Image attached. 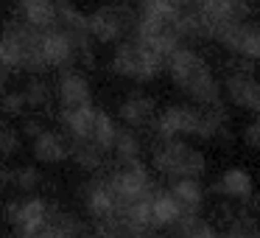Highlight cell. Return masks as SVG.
<instances>
[{"instance_id": "obj_9", "label": "cell", "mask_w": 260, "mask_h": 238, "mask_svg": "<svg viewBox=\"0 0 260 238\" xmlns=\"http://www.w3.org/2000/svg\"><path fill=\"white\" fill-rule=\"evenodd\" d=\"M81 196H84V207L92 216V221H104L118 216V202H115V193L109 188L107 176H95L81 188Z\"/></svg>"}, {"instance_id": "obj_26", "label": "cell", "mask_w": 260, "mask_h": 238, "mask_svg": "<svg viewBox=\"0 0 260 238\" xmlns=\"http://www.w3.org/2000/svg\"><path fill=\"white\" fill-rule=\"evenodd\" d=\"M20 152V135L17 129H12V126H0V157H12V154Z\"/></svg>"}, {"instance_id": "obj_2", "label": "cell", "mask_w": 260, "mask_h": 238, "mask_svg": "<svg viewBox=\"0 0 260 238\" xmlns=\"http://www.w3.org/2000/svg\"><path fill=\"white\" fill-rule=\"evenodd\" d=\"M154 171H159L168 180L179 176H202L207 171V157L199 148L187 146L182 137H157L151 148Z\"/></svg>"}, {"instance_id": "obj_7", "label": "cell", "mask_w": 260, "mask_h": 238, "mask_svg": "<svg viewBox=\"0 0 260 238\" xmlns=\"http://www.w3.org/2000/svg\"><path fill=\"white\" fill-rule=\"evenodd\" d=\"M42 56H45L48 68L68 70V68H73L76 59H79V48H76L73 37H70L62 25H53V28L42 31Z\"/></svg>"}, {"instance_id": "obj_28", "label": "cell", "mask_w": 260, "mask_h": 238, "mask_svg": "<svg viewBox=\"0 0 260 238\" xmlns=\"http://www.w3.org/2000/svg\"><path fill=\"white\" fill-rule=\"evenodd\" d=\"M241 140L246 143V148H252V152H260V115H257L254 121H249L246 126H243Z\"/></svg>"}, {"instance_id": "obj_3", "label": "cell", "mask_w": 260, "mask_h": 238, "mask_svg": "<svg viewBox=\"0 0 260 238\" xmlns=\"http://www.w3.org/2000/svg\"><path fill=\"white\" fill-rule=\"evenodd\" d=\"M165 59L159 56V53H154L148 45H143L140 40H120L118 48H115L112 53V62H109V68H112V73L123 76V79H132V81H151L157 79L159 73L165 70Z\"/></svg>"}, {"instance_id": "obj_10", "label": "cell", "mask_w": 260, "mask_h": 238, "mask_svg": "<svg viewBox=\"0 0 260 238\" xmlns=\"http://www.w3.org/2000/svg\"><path fill=\"white\" fill-rule=\"evenodd\" d=\"M56 98L62 107H84V104H92V90H90L87 76L76 68L62 70V76L56 81Z\"/></svg>"}, {"instance_id": "obj_1", "label": "cell", "mask_w": 260, "mask_h": 238, "mask_svg": "<svg viewBox=\"0 0 260 238\" xmlns=\"http://www.w3.org/2000/svg\"><path fill=\"white\" fill-rule=\"evenodd\" d=\"M165 70H168L171 81H174L196 107H213V104L224 101V87H221V81L213 76L207 59L199 51H193L190 45L176 48L168 56Z\"/></svg>"}, {"instance_id": "obj_20", "label": "cell", "mask_w": 260, "mask_h": 238, "mask_svg": "<svg viewBox=\"0 0 260 238\" xmlns=\"http://www.w3.org/2000/svg\"><path fill=\"white\" fill-rule=\"evenodd\" d=\"M140 137H137V129H132V126H120L118 129V137H115V160H118V165L123 163H135V160H140Z\"/></svg>"}, {"instance_id": "obj_15", "label": "cell", "mask_w": 260, "mask_h": 238, "mask_svg": "<svg viewBox=\"0 0 260 238\" xmlns=\"http://www.w3.org/2000/svg\"><path fill=\"white\" fill-rule=\"evenodd\" d=\"M95 115L98 109L92 104L84 107H62L59 109V121H62L64 132H68L73 140H92V132H95Z\"/></svg>"}, {"instance_id": "obj_18", "label": "cell", "mask_w": 260, "mask_h": 238, "mask_svg": "<svg viewBox=\"0 0 260 238\" xmlns=\"http://www.w3.org/2000/svg\"><path fill=\"white\" fill-rule=\"evenodd\" d=\"M171 191H174V196L185 207V213H202V204H204L202 176H179V180H171Z\"/></svg>"}, {"instance_id": "obj_8", "label": "cell", "mask_w": 260, "mask_h": 238, "mask_svg": "<svg viewBox=\"0 0 260 238\" xmlns=\"http://www.w3.org/2000/svg\"><path fill=\"white\" fill-rule=\"evenodd\" d=\"M224 93L235 107L246 109L252 115H260V81L252 73L230 70V76L224 81Z\"/></svg>"}, {"instance_id": "obj_21", "label": "cell", "mask_w": 260, "mask_h": 238, "mask_svg": "<svg viewBox=\"0 0 260 238\" xmlns=\"http://www.w3.org/2000/svg\"><path fill=\"white\" fill-rule=\"evenodd\" d=\"M221 238H260V224H257V219H254V213L241 210V213L224 227Z\"/></svg>"}, {"instance_id": "obj_23", "label": "cell", "mask_w": 260, "mask_h": 238, "mask_svg": "<svg viewBox=\"0 0 260 238\" xmlns=\"http://www.w3.org/2000/svg\"><path fill=\"white\" fill-rule=\"evenodd\" d=\"M23 93L28 98V107H34V109H48V104H51V87H48V81L37 79V76L25 84Z\"/></svg>"}, {"instance_id": "obj_24", "label": "cell", "mask_w": 260, "mask_h": 238, "mask_svg": "<svg viewBox=\"0 0 260 238\" xmlns=\"http://www.w3.org/2000/svg\"><path fill=\"white\" fill-rule=\"evenodd\" d=\"M235 56H246V59L260 62V23H246V34H243L241 51Z\"/></svg>"}, {"instance_id": "obj_31", "label": "cell", "mask_w": 260, "mask_h": 238, "mask_svg": "<svg viewBox=\"0 0 260 238\" xmlns=\"http://www.w3.org/2000/svg\"><path fill=\"white\" fill-rule=\"evenodd\" d=\"M123 3H140V0H123Z\"/></svg>"}, {"instance_id": "obj_22", "label": "cell", "mask_w": 260, "mask_h": 238, "mask_svg": "<svg viewBox=\"0 0 260 238\" xmlns=\"http://www.w3.org/2000/svg\"><path fill=\"white\" fill-rule=\"evenodd\" d=\"M118 129H120V126L115 124V118H112V115H109V112H104V109H98V115H95V132H92V140H95L101 148L112 152V148H115V137H118Z\"/></svg>"}, {"instance_id": "obj_4", "label": "cell", "mask_w": 260, "mask_h": 238, "mask_svg": "<svg viewBox=\"0 0 260 238\" xmlns=\"http://www.w3.org/2000/svg\"><path fill=\"white\" fill-rule=\"evenodd\" d=\"M107 182L115 193V202H118V213L123 207L135 202H143V199H151V193L157 191L151 180V171L143 165V160H135V163H123L115 171L107 174Z\"/></svg>"}, {"instance_id": "obj_13", "label": "cell", "mask_w": 260, "mask_h": 238, "mask_svg": "<svg viewBox=\"0 0 260 238\" xmlns=\"http://www.w3.org/2000/svg\"><path fill=\"white\" fill-rule=\"evenodd\" d=\"M196 137L202 140H232L230 132V115H226L224 101L213 107H199V129Z\"/></svg>"}, {"instance_id": "obj_5", "label": "cell", "mask_w": 260, "mask_h": 238, "mask_svg": "<svg viewBox=\"0 0 260 238\" xmlns=\"http://www.w3.org/2000/svg\"><path fill=\"white\" fill-rule=\"evenodd\" d=\"M137 28V12L132 9V3H109L101 6L90 14V34L95 42H120L123 37L135 34Z\"/></svg>"}, {"instance_id": "obj_6", "label": "cell", "mask_w": 260, "mask_h": 238, "mask_svg": "<svg viewBox=\"0 0 260 238\" xmlns=\"http://www.w3.org/2000/svg\"><path fill=\"white\" fill-rule=\"evenodd\" d=\"M154 135L157 137H187L199 129V107L187 104H171L154 121Z\"/></svg>"}, {"instance_id": "obj_14", "label": "cell", "mask_w": 260, "mask_h": 238, "mask_svg": "<svg viewBox=\"0 0 260 238\" xmlns=\"http://www.w3.org/2000/svg\"><path fill=\"white\" fill-rule=\"evenodd\" d=\"M73 152V143H70V135L68 132H53V129H45L42 135L34 137V157L40 163H48V165H56L62 160L70 157Z\"/></svg>"}, {"instance_id": "obj_25", "label": "cell", "mask_w": 260, "mask_h": 238, "mask_svg": "<svg viewBox=\"0 0 260 238\" xmlns=\"http://www.w3.org/2000/svg\"><path fill=\"white\" fill-rule=\"evenodd\" d=\"M40 182H42L40 171L31 168V165H25V168L14 171V182H12V185L17 188V191H23V193H34L37 188H40Z\"/></svg>"}, {"instance_id": "obj_30", "label": "cell", "mask_w": 260, "mask_h": 238, "mask_svg": "<svg viewBox=\"0 0 260 238\" xmlns=\"http://www.w3.org/2000/svg\"><path fill=\"white\" fill-rule=\"evenodd\" d=\"M243 210H249V213H254V216H260V191H254L252 196L243 202Z\"/></svg>"}, {"instance_id": "obj_11", "label": "cell", "mask_w": 260, "mask_h": 238, "mask_svg": "<svg viewBox=\"0 0 260 238\" xmlns=\"http://www.w3.org/2000/svg\"><path fill=\"white\" fill-rule=\"evenodd\" d=\"M118 115H120V121H123L126 126H132V129H151L159 112H157L154 98L143 96V93H132V96L123 98Z\"/></svg>"}, {"instance_id": "obj_29", "label": "cell", "mask_w": 260, "mask_h": 238, "mask_svg": "<svg viewBox=\"0 0 260 238\" xmlns=\"http://www.w3.org/2000/svg\"><path fill=\"white\" fill-rule=\"evenodd\" d=\"M23 132L31 137V140H34L37 135H42V132H45V126H42V121H40V118H28V121L23 124Z\"/></svg>"}, {"instance_id": "obj_12", "label": "cell", "mask_w": 260, "mask_h": 238, "mask_svg": "<svg viewBox=\"0 0 260 238\" xmlns=\"http://www.w3.org/2000/svg\"><path fill=\"white\" fill-rule=\"evenodd\" d=\"M151 219L157 230H174L185 219V207L179 204L171 188H157L151 193Z\"/></svg>"}, {"instance_id": "obj_16", "label": "cell", "mask_w": 260, "mask_h": 238, "mask_svg": "<svg viewBox=\"0 0 260 238\" xmlns=\"http://www.w3.org/2000/svg\"><path fill=\"white\" fill-rule=\"evenodd\" d=\"M213 193H221L230 202H246L249 196L254 193V180L246 168H226L221 174V180L213 185Z\"/></svg>"}, {"instance_id": "obj_17", "label": "cell", "mask_w": 260, "mask_h": 238, "mask_svg": "<svg viewBox=\"0 0 260 238\" xmlns=\"http://www.w3.org/2000/svg\"><path fill=\"white\" fill-rule=\"evenodd\" d=\"M14 14H17V17H23L25 23H31L34 28H42V31L59 25L56 0H17Z\"/></svg>"}, {"instance_id": "obj_19", "label": "cell", "mask_w": 260, "mask_h": 238, "mask_svg": "<svg viewBox=\"0 0 260 238\" xmlns=\"http://www.w3.org/2000/svg\"><path fill=\"white\" fill-rule=\"evenodd\" d=\"M70 143H73L70 157L76 160L79 168L90 171V174H98L104 168V163H107V148H101L95 140H73L70 137Z\"/></svg>"}, {"instance_id": "obj_27", "label": "cell", "mask_w": 260, "mask_h": 238, "mask_svg": "<svg viewBox=\"0 0 260 238\" xmlns=\"http://www.w3.org/2000/svg\"><path fill=\"white\" fill-rule=\"evenodd\" d=\"M25 107H28V98H25V93H6L3 96V101H0V109L6 115H23Z\"/></svg>"}]
</instances>
